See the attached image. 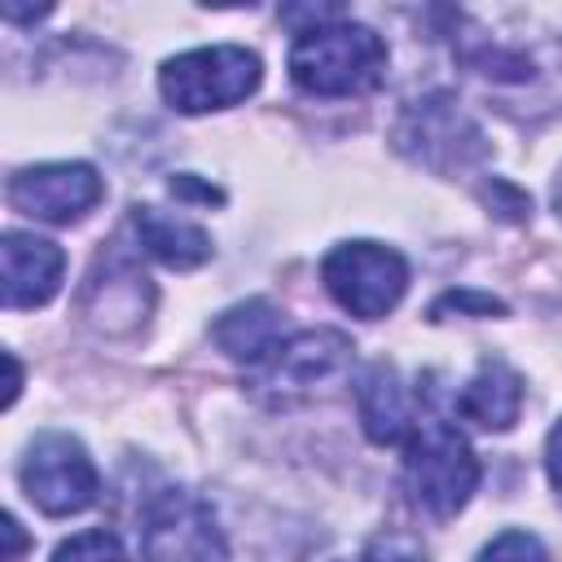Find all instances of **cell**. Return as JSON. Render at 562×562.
Segmentation results:
<instances>
[{"label":"cell","mask_w":562,"mask_h":562,"mask_svg":"<svg viewBox=\"0 0 562 562\" xmlns=\"http://www.w3.org/2000/svg\"><path fill=\"white\" fill-rule=\"evenodd\" d=\"M18 479H22L26 501L40 505L53 518L88 509L101 492V479H97V465H92L88 448L75 435H61V430H44L26 443Z\"/></svg>","instance_id":"cell-5"},{"label":"cell","mask_w":562,"mask_h":562,"mask_svg":"<svg viewBox=\"0 0 562 562\" xmlns=\"http://www.w3.org/2000/svg\"><path fill=\"white\" fill-rule=\"evenodd\" d=\"M53 562H132V558L114 531L97 527V531H79L70 540H61L53 549Z\"/></svg>","instance_id":"cell-15"},{"label":"cell","mask_w":562,"mask_h":562,"mask_svg":"<svg viewBox=\"0 0 562 562\" xmlns=\"http://www.w3.org/2000/svg\"><path fill=\"white\" fill-rule=\"evenodd\" d=\"M4 364H9V386H4V408L18 400V382H22V373H18V360L13 356H4Z\"/></svg>","instance_id":"cell-21"},{"label":"cell","mask_w":562,"mask_h":562,"mask_svg":"<svg viewBox=\"0 0 562 562\" xmlns=\"http://www.w3.org/2000/svg\"><path fill=\"white\" fill-rule=\"evenodd\" d=\"M259 79H263L259 57L237 44L193 48V53L162 61V70H158V88H162L167 105L180 114L228 110V105L246 101L259 88Z\"/></svg>","instance_id":"cell-3"},{"label":"cell","mask_w":562,"mask_h":562,"mask_svg":"<svg viewBox=\"0 0 562 562\" xmlns=\"http://www.w3.org/2000/svg\"><path fill=\"white\" fill-rule=\"evenodd\" d=\"M479 562H549V558H544V544L531 531H501L479 553Z\"/></svg>","instance_id":"cell-16"},{"label":"cell","mask_w":562,"mask_h":562,"mask_svg":"<svg viewBox=\"0 0 562 562\" xmlns=\"http://www.w3.org/2000/svg\"><path fill=\"white\" fill-rule=\"evenodd\" d=\"M364 562H430V558H426V549H422L413 536H404V531H382V536L369 540Z\"/></svg>","instance_id":"cell-17"},{"label":"cell","mask_w":562,"mask_h":562,"mask_svg":"<svg viewBox=\"0 0 562 562\" xmlns=\"http://www.w3.org/2000/svg\"><path fill=\"white\" fill-rule=\"evenodd\" d=\"M0 531H4V558H0V562H18V558H22V544H26V536H22L18 518H13V514H4Z\"/></svg>","instance_id":"cell-20"},{"label":"cell","mask_w":562,"mask_h":562,"mask_svg":"<svg viewBox=\"0 0 562 562\" xmlns=\"http://www.w3.org/2000/svg\"><path fill=\"white\" fill-rule=\"evenodd\" d=\"M321 281L334 294V303L360 321L386 316L404 290H408V263L400 250L378 241H342L325 255Z\"/></svg>","instance_id":"cell-4"},{"label":"cell","mask_w":562,"mask_h":562,"mask_svg":"<svg viewBox=\"0 0 562 562\" xmlns=\"http://www.w3.org/2000/svg\"><path fill=\"white\" fill-rule=\"evenodd\" d=\"M404 483L422 514L448 522L479 487V457L452 422L422 413L404 439Z\"/></svg>","instance_id":"cell-2"},{"label":"cell","mask_w":562,"mask_h":562,"mask_svg":"<svg viewBox=\"0 0 562 562\" xmlns=\"http://www.w3.org/2000/svg\"><path fill=\"white\" fill-rule=\"evenodd\" d=\"M351 351H356L351 338L338 334V329H303V334H290L255 369V386L268 391V395H277V400L303 395L316 382H325L338 369H347L351 364Z\"/></svg>","instance_id":"cell-8"},{"label":"cell","mask_w":562,"mask_h":562,"mask_svg":"<svg viewBox=\"0 0 562 562\" xmlns=\"http://www.w3.org/2000/svg\"><path fill=\"white\" fill-rule=\"evenodd\" d=\"M211 338L220 342V351L246 369H259L277 347H281V312L268 299H246L228 312L215 316Z\"/></svg>","instance_id":"cell-10"},{"label":"cell","mask_w":562,"mask_h":562,"mask_svg":"<svg viewBox=\"0 0 562 562\" xmlns=\"http://www.w3.org/2000/svg\"><path fill=\"white\" fill-rule=\"evenodd\" d=\"M4 193H9V206L31 220L75 224L101 202L105 184L88 162H40V167L13 171Z\"/></svg>","instance_id":"cell-7"},{"label":"cell","mask_w":562,"mask_h":562,"mask_svg":"<svg viewBox=\"0 0 562 562\" xmlns=\"http://www.w3.org/2000/svg\"><path fill=\"white\" fill-rule=\"evenodd\" d=\"M356 408H360V426L373 443H400L413 430V413H408V395L400 386V373L391 364H369L360 386H356Z\"/></svg>","instance_id":"cell-13"},{"label":"cell","mask_w":562,"mask_h":562,"mask_svg":"<svg viewBox=\"0 0 562 562\" xmlns=\"http://www.w3.org/2000/svg\"><path fill=\"white\" fill-rule=\"evenodd\" d=\"M553 206H558V215H562V171H558V180H553Z\"/></svg>","instance_id":"cell-22"},{"label":"cell","mask_w":562,"mask_h":562,"mask_svg":"<svg viewBox=\"0 0 562 562\" xmlns=\"http://www.w3.org/2000/svg\"><path fill=\"white\" fill-rule=\"evenodd\" d=\"M0 263H4V307H9V312L44 307V303L61 290L66 255H61V246L48 241V237L9 228V233L0 237Z\"/></svg>","instance_id":"cell-9"},{"label":"cell","mask_w":562,"mask_h":562,"mask_svg":"<svg viewBox=\"0 0 562 562\" xmlns=\"http://www.w3.org/2000/svg\"><path fill=\"white\" fill-rule=\"evenodd\" d=\"M140 558L145 562H228V544L202 496L184 487H167L145 509Z\"/></svg>","instance_id":"cell-6"},{"label":"cell","mask_w":562,"mask_h":562,"mask_svg":"<svg viewBox=\"0 0 562 562\" xmlns=\"http://www.w3.org/2000/svg\"><path fill=\"white\" fill-rule=\"evenodd\" d=\"M448 307H457V312H479V316L505 312V303H501V299H492V294H470V290H452V294H443V299L435 303V316H443Z\"/></svg>","instance_id":"cell-18"},{"label":"cell","mask_w":562,"mask_h":562,"mask_svg":"<svg viewBox=\"0 0 562 562\" xmlns=\"http://www.w3.org/2000/svg\"><path fill=\"white\" fill-rule=\"evenodd\" d=\"M544 474H549V487H553V496L562 505V417L553 422V430L544 439Z\"/></svg>","instance_id":"cell-19"},{"label":"cell","mask_w":562,"mask_h":562,"mask_svg":"<svg viewBox=\"0 0 562 562\" xmlns=\"http://www.w3.org/2000/svg\"><path fill=\"white\" fill-rule=\"evenodd\" d=\"M149 299H154L149 277L136 272L132 263H119V268H105V281L92 277V285H88V316H92L97 325H105V329H119L114 316H123V325H136L132 307L145 312Z\"/></svg>","instance_id":"cell-14"},{"label":"cell","mask_w":562,"mask_h":562,"mask_svg":"<svg viewBox=\"0 0 562 562\" xmlns=\"http://www.w3.org/2000/svg\"><path fill=\"white\" fill-rule=\"evenodd\" d=\"M457 413L483 430H509L522 413V378L505 360L487 356L474 378L457 391Z\"/></svg>","instance_id":"cell-11"},{"label":"cell","mask_w":562,"mask_h":562,"mask_svg":"<svg viewBox=\"0 0 562 562\" xmlns=\"http://www.w3.org/2000/svg\"><path fill=\"white\" fill-rule=\"evenodd\" d=\"M386 70V44L378 31L334 18L321 26H299L290 44V79L307 97H360L378 88Z\"/></svg>","instance_id":"cell-1"},{"label":"cell","mask_w":562,"mask_h":562,"mask_svg":"<svg viewBox=\"0 0 562 562\" xmlns=\"http://www.w3.org/2000/svg\"><path fill=\"white\" fill-rule=\"evenodd\" d=\"M132 228H136L140 246H145L158 263H167V268L189 272V268H198V263L211 259V237H206V228H198L193 220L171 215V211H162V206H132Z\"/></svg>","instance_id":"cell-12"}]
</instances>
